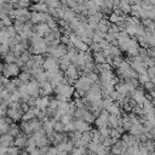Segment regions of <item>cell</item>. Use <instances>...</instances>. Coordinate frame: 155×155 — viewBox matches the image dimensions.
<instances>
[{"label": "cell", "mask_w": 155, "mask_h": 155, "mask_svg": "<svg viewBox=\"0 0 155 155\" xmlns=\"http://www.w3.org/2000/svg\"><path fill=\"white\" fill-rule=\"evenodd\" d=\"M42 67H44V69L46 71H58V70H61L59 59H57V58H54L52 56H48V57L45 58Z\"/></svg>", "instance_id": "1"}, {"label": "cell", "mask_w": 155, "mask_h": 155, "mask_svg": "<svg viewBox=\"0 0 155 155\" xmlns=\"http://www.w3.org/2000/svg\"><path fill=\"white\" fill-rule=\"evenodd\" d=\"M2 74L7 79H10V76H17L18 78V75L21 74L19 73V67L16 63H12V64H2Z\"/></svg>", "instance_id": "2"}, {"label": "cell", "mask_w": 155, "mask_h": 155, "mask_svg": "<svg viewBox=\"0 0 155 155\" xmlns=\"http://www.w3.org/2000/svg\"><path fill=\"white\" fill-rule=\"evenodd\" d=\"M40 90H41V85L35 79L34 80H30L29 82H27V92H28L29 96L36 97L40 93Z\"/></svg>", "instance_id": "3"}, {"label": "cell", "mask_w": 155, "mask_h": 155, "mask_svg": "<svg viewBox=\"0 0 155 155\" xmlns=\"http://www.w3.org/2000/svg\"><path fill=\"white\" fill-rule=\"evenodd\" d=\"M33 31H34V34H36V35H39V36H46V35H48L52 30H51V28L47 25V23H40V24H36V25H34V28H33Z\"/></svg>", "instance_id": "4"}, {"label": "cell", "mask_w": 155, "mask_h": 155, "mask_svg": "<svg viewBox=\"0 0 155 155\" xmlns=\"http://www.w3.org/2000/svg\"><path fill=\"white\" fill-rule=\"evenodd\" d=\"M109 115H110V114H109L107 110L103 109V111L101 113V115H99V116L96 119V121H94V124H96V126L98 127V130H99V128H104V127L108 126Z\"/></svg>", "instance_id": "5"}, {"label": "cell", "mask_w": 155, "mask_h": 155, "mask_svg": "<svg viewBox=\"0 0 155 155\" xmlns=\"http://www.w3.org/2000/svg\"><path fill=\"white\" fill-rule=\"evenodd\" d=\"M23 115H24V111L21 109H12V108H8V111H7V116L12 120V121H18L19 119H23Z\"/></svg>", "instance_id": "6"}, {"label": "cell", "mask_w": 155, "mask_h": 155, "mask_svg": "<svg viewBox=\"0 0 155 155\" xmlns=\"http://www.w3.org/2000/svg\"><path fill=\"white\" fill-rule=\"evenodd\" d=\"M74 124H75V128H76V131H79V132H81V133L92 131V128L90 127V124L86 122V121H84V120H75Z\"/></svg>", "instance_id": "7"}, {"label": "cell", "mask_w": 155, "mask_h": 155, "mask_svg": "<svg viewBox=\"0 0 155 155\" xmlns=\"http://www.w3.org/2000/svg\"><path fill=\"white\" fill-rule=\"evenodd\" d=\"M132 98L136 101V103L137 104H139V105H143L144 104V102L148 99L147 98V96L144 94V92L142 91V90H136V91H133L132 92Z\"/></svg>", "instance_id": "8"}, {"label": "cell", "mask_w": 155, "mask_h": 155, "mask_svg": "<svg viewBox=\"0 0 155 155\" xmlns=\"http://www.w3.org/2000/svg\"><path fill=\"white\" fill-rule=\"evenodd\" d=\"M1 147H5V148L15 147V137H12L8 133L1 134Z\"/></svg>", "instance_id": "9"}, {"label": "cell", "mask_w": 155, "mask_h": 155, "mask_svg": "<svg viewBox=\"0 0 155 155\" xmlns=\"http://www.w3.org/2000/svg\"><path fill=\"white\" fill-rule=\"evenodd\" d=\"M50 104V98L48 97H38L36 99V108H39L40 110H46L48 108Z\"/></svg>", "instance_id": "10"}, {"label": "cell", "mask_w": 155, "mask_h": 155, "mask_svg": "<svg viewBox=\"0 0 155 155\" xmlns=\"http://www.w3.org/2000/svg\"><path fill=\"white\" fill-rule=\"evenodd\" d=\"M21 128H22V131L24 132V134H27V136H31V134L34 133V128H33L31 121H22Z\"/></svg>", "instance_id": "11"}, {"label": "cell", "mask_w": 155, "mask_h": 155, "mask_svg": "<svg viewBox=\"0 0 155 155\" xmlns=\"http://www.w3.org/2000/svg\"><path fill=\"white\" fill-rule=\"evenodd\" d=\"M53 92V86L51 85V82H45L41 85V90H40V94L42 97H47L48 94H51Z\"/></svg>", "instance_id": "12"}, {"label": "cell", "mask_w": 155, "mask_h": 155, "mask_svg": "<svg viewBox=\"0 0 155 155\" xmlns=\"http://www.w3.org/2000/svg\"><path fill=\"white\" fill-rule=\"evenodd\" d=\"M27 142H28L27 134H19L18 137L15 138V147H17V148L21 149V148H23V147L27 145Z\"/></svg>", "instance_id": "13"}, {"label": "cell", "mask_w": 155, "mask_h": 155, "mask_svg": "<svg viewBox=\"0 0 155 155\" xmlns=\"http://www.w3.org/2000/svg\"><path fill=\"white\" fill-rule=\"evenodd\" d=\"M107 111H108L110 115H115V116H120V114H121V110H120V107H119L117 103H113V104L108 108Z\"/></svg>", "instance_id": "14"}, {"label": "cell", "mask_w": 155, "mask_h": 155, "mask_svg": "<svg viewBox=\"0 0 155 155\" xmlns=\"http://www.w3.org/2000/svg\"><path fill=\"white\" fill-rule=\"evenodd\" d=\"M93 59H94L96 64H104L105 63V54L103 53V51L97 52L93 54Z\"/></svg>", "instance_id": "15"}, {"label": "cell", "mask_w": 155, "mask_h": 155, "mask_svg": "<svg viewBox=\"0 0 155 155\" xmlns=\"http://www.w3.org/2000/svg\"><path fill=\"white\" fill-rule=\"evenodd\" d=\"M119 8H120V11L122 13H128L132 10V7L130 5V1H121L120 5H119Z\"/></svg>", "instance_id": "16"}, {"label": "cell", "mask_w": 155, "mask_h": 155, "mask_svg": "<svg viewBox=\"0 0 155 155\" xmlns=\"http://www.w3.org/2000/svg\"><path fill=\"white\" fill-rule=\"evenodd\" d=\"M34 119H36V114H35L34 109L31 108V109H29L27 113H24L22 120H23V121H31V120H34Z\"/></svg>", "instance_id": "17"}, {"label": "cell", "mask_w": 155, "mask_h": 155, "mask_svg": "<svg viewBox=\"0 0 155 155\" xmlns=\"http://www.w3.org/2000/svg\"><path fill=\"white\" fill-rule=\"evenodd\" d=\"M119 117H120V116L109 115V119H108V126H111V128H116V127L119 126Z\"/></svg>", "instance_id": "18"}, {"label": "cell", "mask_w": 155, "mask_h": 155, "mask_svg": "<svg viewBox=\"0 0 155 155\" xmlns=\"http://www.w3.org/2000/svg\"><path fill=\"white\" fill-rule=\"evenodd\" d=\"M8 134H11L12 137H18L19 136V126H17L16 124H12V125H10V127H8V132H7Z\"/></svg>", "instance_id": "19"}, {"label": "cell", "mask_w": 155, "mask_h": 155, "mask_svg": "<svg viewBox=\"0 0 155 155\" xmlns=\"http://www.w3.org/2000/svg\"><path fill=\"white\" fill-rule=\"evenodd\" d=\"M34 78H35V80H36L40 85H42V84H45V82H48V78H47L46 71L40 73V74H38L36 76H34Z\"/></svg>", "instance_id": "20"}, {"label": "cell", "mask_w": 155, "mask_h": 155, "mask_svg": "<svg viewBox=\"0 0 155 155\" xmlns=\"http://www.w3.org/2000/svg\"><path fill=\"white\" fill-rule=\"evenodd\" d=\"M143 145H144V148H145L149 153L155 151V140H154V139H148Z\"/></svg>", "instance_id": "21"}, {"label": "cell", "mask_w": 155, "mask_h": 155, "mask_svg": "<svg viewBox=\"0 0 155 155\" xmlns=\"http://www.w3.org/2000/svg\"><path fill=\"white\" fill-rule=\"evenodd\" d=\"M150 80H151V79H150V76L148 75V73L138 75V81H139V82H140L142 85H145V84H148V82H149Z\"/></svg>", "instance_id": "22"}, {"label": "cell", "mask_w": 155, "mask_h": 155, "mask_svg": "<svg viewBox=\"0 0 155 155\" xmlns=\"http://www.w3.org/2000/svg\"><path fill=\"white\" fill-rule=\"evenodd\" d=\"M53 130H54V132H57V133H63V132H64V124H62L61 121H54Z\"/></svg>", "instance_id": "23"}, {"label": "cell", "mask_w": 155, "mask_h": 155, "mask_svg": "<svg viewBox=\"0 0 155 155\" xmlns=\"http://www.w3.org/2000/svg\"><path fill=\"white\" fill-rule=\"evenodd\" d=\"M64 131H65V132H69V133L75 132L76 128H75V124H74V121H70L69 124L64 125Z\"/></svg>", "instance_id": "24"}, {"label": "cell", "mask_w": 155, "mask_h": 155, "mask_svg": "<svg viewBox=\"0 0 155 155\" xmlns=\"http://www.w3.org/2000/svg\"><path fill=\"white\" fill-rule=\"evenodd\" d=\"M71 117H73V115H71L70 113H65V114L62 116L61 122H62V124H64V125H67V124H69V122L71 121Z\"/></svg>", "instance_id": "25"}, {"label": "cell", "mask_w": 155, "mask_h": 155, "mask_svg": "<svg viewBox=\"0 0 155 155\" xmlns=\"http://www.w3.org/2000/svg\"><path fill=\"white\" fill-rule=\"evenodd\" d=\"M98 131L101 132L102 137H104V138H109V137H110V132H111V130H109L108 127H104V128H99Z\"/></svg>", "instance_id": "26"}, {"label": "cell", "mask_w": 155, "mask_h": 155, "mask_svg": "<svg viewBox=\"0 0 155 155\" xmlns=\"http://www.w3.org/2000/svg\"><path fill=\"white\" fill-rule=\"evenodd\" d=\"M87 78L93 82V84H96L97 82V80H98V75L94 73V71H91V73H88L87 74Z\"/></svg>", "instance_id": "27"}, {"label": "cell", "mask_w": 155, "mask_h": 155, "mask_svg": "<svg viewBox=\"0 0 155 155\" xmlns=\"http://www.w3.org/2000/svg\"><path fill=\"white\" fill-rule=\"evenodd\" d=\"M120 136H121V133H119V132L116 131V128H111V132H110V137H111V138H116V139H119Z\"/></svg>", "instance_id": "28"}, {"label": "cell", "mask_w": 155, "mask_h": 155, "mask_svg": "<svg viewBox=\"0 0 155 155\" xmlns=\"http://www.w3.org/2000/svg\"><path fill=\"white\" fill-rule=\"evenodd\" d=\"M144 87H145V90H148L149 92H151V91H154V90H155V85H154L151 81H149L148 84H145V85H144Z\"/></svg>", "instance_id": "29"}, {"label": "cell", "mask_w": 155, "mask_h": 155, "mask_svg": "<svg viewBox=\"0 0 155 155\" xmlns=\"http://www.w3.org/2000/svg\"><path fill=\"white\" fill-rule=\"evenodd\" d=\"M39 150H40V155H46L48 153V150H50V147L48 145L47 147H42V148H39Z\"/></svg>", "instance_id": "30"}, {"label": "cell", "mask_w": 155, "mask_h": 155, "mask_svg": "<svg viewBox=\"0 0 155 155\" xmlns=\"http://www.w3.org/2000/svg\"><path fill=\"white\" fill-rule=\"evenodd\" d=\"M148 75L150 76V79L155 78V67H151V68H148Z\"/></svg>", "instance_id": "31"}, {"label": "cell", "mask_w": 155, "mask_h": 155, "mask_svg": "<svg viewBox=\"0 0 155 155\" xmlns=\"http://www.w3.org/2000/svg\"><path fill=\"white\" fill-rule=\"evenodd\" d=\"M19 155H30V154H29L28 151H25V150H24V151H21V153H19Z\"/></svg>", "instance_id": "32"}, {"label": "cell", "mask_w": 155, "mask_h": 155, "mask_svg": "<svg viewBox=\"0 0 155 155\" xmlns=\"http://www.w3.org/2000/svg\"><path fill=\"white\" fill-rule=\"evenodd\" d=\"M151 134H153V136H154V138H155V127L151 130Z\"/></svg>", "instance_id": "33"}, {"label": "cell", "mask_w": 155, "mask_h": 155, "mask_svg": "<svg viewBox=\"0 0 155 155\" xmlns=\"http://www.w3.org/2000/svg\"><path fill=\"white\" fill-rule=\"evenodd\" d=\"M154 124H155V120H154Z\"/></svg>", "instance_id": "34"}]
</instances>
